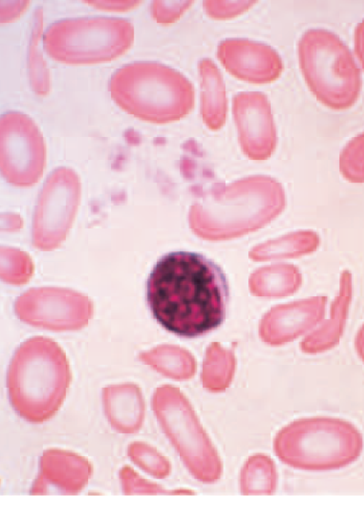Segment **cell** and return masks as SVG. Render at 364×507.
I'll use <instances>...</instances> for the list:
<instances>
[{
	"instance_id": "obj_4",
	"label": "cell",
	"mask_w": 364,
	"mask_h": 507,
	"mask_svg": "<svg viewBox=\"0 0 364 507\" xmlns=\"http://www.w3.org/2000/svg\"><path fill=\"white\" fill-rule=\"evenodd\" d=\"M304 78L314 95L326 106L342 109L351 106L360 89V75L351 52L333 32L306 31L298 42Z\"/></svg>"
},
{
	"instance_id": "obj_3",
	"label": "cell",
	"mask_w": 364,
	"mask_h": 507,
	"mask_svg": "<svg viewBox=\"0 0 364 507\" xmlns=\"http://www.w3.org/2000/svg\"><path fill=\"white\" fill-rule=\"evenodd\" d=\"M109 92L127 114L156 123L185 116L195 101L193 86L182 73L154 61H135L116 70Z\"/></svg>"
},
{
	"instance_id": "obj_2",
	"label": "cell",
	"mask_w": 364,
	"mask_h": 507,
	"mask_svg": "<svg viewBox=\"0 0 364 507\" xmlns=\"http://www.w3.org/2000/svg\"><path fill=\"white\" fill-rule=\"evenodd\" d=\"M71 378L69 362L60 346L48 337H31L16 349L9 365V400L22 419L42 423L60 408Z\"/></svg>"
},
{
	"instance_id": "obj_23",
	"label": "cell",
	"mask_w": 364,
	"mask_h": 507,
	"mask_svg": "<svg viewBox=\"0 0 364 507\" xmlns=\"http://www.w3.org/2000/svg\"><path fill=\"white\" fill-rule=\"evenodd\" d=\"M90 6L102 11H127L137 7L141 1H85Z\"/></svg>"
},
{
	"instance_id": "obj_24",
	"label": "cell",
	"mask_w": 364,
	"mask_h": 507,
	"mask_svg": "<svg viewBox=\"0 0 364 507\" xmlns=\"http://www.w3.org/2000/svg\"><path fill=\"white\" fill-rule=\"evenodd\" d=\"M355 50L364 69V19L359 22L354 31Z\"/></svg>"
},
{
	"instance_id": "obj_22",
	"label": "cell",
	"mask_w": 364,
	"mask_h": 507,
	"mask_svg": "<svg viewBox=\"0 0 364 507\" xmlns=\"http://www.w3.org/2000/svg\"><path fill=\"white\" fill-rule=\"evenodd\" d=\"M29 1H0V22L9 23L18 19L27 9Z\"/></svg>"
},
{
	"instance_id": "obj_8",
	"label": "cell",
	"mask_w": 364,
	"mask_h": 507,
	"mask_svg": "<svg viewBox=\"0 0 364 507\" xmlns=\"http://www.w3.org/2000/svg\"><path fill=\"white\" fill-rule=\"evenodd\" d=\"M16 316L34 327L53 331L77 330L92 318V300L77 291L61 288H31L14 303Z\"/></svg>"
},
{
	"instance_id": "obj_14",
	"label": "cell",
	"mask_w": 364,
	"mask_h": 507,
	"mask_svg": "<svg viewBox=\"0 0 364 507\" xmlns=\"http://www.w3.org/2000/svg\"><path fill=\"white\" fill-rule=\"evenodd\" d=\"M198 70L201 79L203 116L208 123L217 125L225 118L228 106L223 76L209 58L199 61Z\"/></svg>"
},
{
	"instance_id": "obj_1",
	"label": "cell",
	"mask_w": 364,
	"mask_h": 507,
	"mask_svg": "<svg viewBox=\"0 0 364 507\" xmlns=\"http://www.w3.org/2000/svg\"><path fill=\"white\" fill-rule=\"evenodd\" d=\"M146 300L154 318L166 330L196 338L223 324L229 288L213 261L196 252L176 251L162 256L153 267Z\"/></svg>"
},
{
	"instance_id": "obj_25",
	"label": "cell",
	"mask_w": 364,
	"mask_h": 507,
	"mask_svg": "<svg viewBox=\"0 0 364 507\" xmlns=\"http://www.w3.org/2000/svg\"><path fill=\"white\" fill-rule=\"evenodd\" d=\"M355 347L360 357L364 361V324L360 327L356 334Z\"/></svg>"
},
{
	"instance_id": "obj_15",
	"label": "cell",
	"mask_w": 364,
	"mask_h": 507,
	"mask_svg": "<svg viewBox=\"0 0 364 507\" xmlns=\"http://www.w3.org/2000/svg\"><path fill=\"white\" fill-rule=\"evenodd\" d=\"M43 9L41 7H38L34 11L33 15L28 50V70L31 89L39 96H46L50 90V70L39 45L43 34Z\"/></svg>"
},
{
	"instance_id": "obj_11",
	"label": "cell",
	"mask_w": 364,
	"mask_h": 507,
	"mask_svg": "<svg viewBox=\"0 0 364 507\" xmlns=\"http://www.w3.org/2000/svg\"><path fill=\"white\" fill-rule=\"evenodd\" d=\"M105 416L115 432L136 433L144 419L145 405L140 388L133 383L111 384L102 388Z\"/></svg>"
},
{
	"instance_id": "obj_12",
	"label": "cell",
	"mask_w": 364,
	"mask_h": 507,
	"mask_svg": "<svg viewBox=\"0 0 364 507\" xmlns=\"http://www.w3.org/2000/svg\"><path fill=\"white\" fill-rule=\"evenodd\" d=\"M233 113L250 148L268 145L271 133V104L260 92H241L232 98Z\"/></svg>"
},
{
	"instance_id": "obj_5",
	"label": "cell",
	"mask_w": 364,
	"mask_h": 507,
	"mask_svg": "<svg viewBox=\"0 0 364 507\" xmlns=\"http://www.w3.org/2000/svg\"><path fill=\"white\" fill-rule=\"evenodd\" d=\"M134 40L130 21L107 16L62 19L50 24L42 37L48 55L67 65L112 61L126 53Z\"/></svg>"
},
{
	"instance_id": "obj_18",
	"label": "cell",
	"mask_w": 364,
	"mask_h": 507,
	"mask_svg": "<svg viewBox=\"0 0 364 507\" xmlns=\"http://www.w3.org/2000/svg\"><path fill=\"white\" fill-rule=\"evenodd\" d=\"M257 1L206 0L203 6L206 13L213 19L232 18L250 9Z\"/></svg>"
},
{
	"instance_id": "obj_20",
	"label": "cell",
	"mask_w": 364,
	"mask_h": 507,
	"mask_svg": "<svg viewBox=\"0 0 364 507\" xmlns=\"http://www.w3.org/2000/svg\"><path fill=\"white\" fill-rule=\"evenodd\" d=\"M119 479L124 495L149 494L155 492V487L129 466H124L119 469Z\"/></svg>"
},
{
	"instance_id": "obj_16",
	"label": "cell",
	"mask_w": 364,
	"mask_h": 507,
	"mask_svg": "<svg viewBox=\"0 0 364 507\" xmlns=\"http://www.w3.org/2000/svg\"><path fill=\"white\" fill-rule=\"evenodd\" d=\"M33 263L23 251L13 248L1 249L0 276L9 284L27 283L33 274Z\"/></svg>"
},
{
	"instance_id": "obj_7",
	"label": "cell",
	"mask_w": 364,
	"mask_h": 507,
	"mask_svg": "<svg viewBox=\"0 0 364 507\" xmlns=\"http://www.w3.org/2000/svg\"><path fill=\"white\" fill-rule=\"evenodd\" d=\"M80 185L68 168L55 169L48 178L37 202L32 241L41 251L58 247L65 239L77 210Z\"/></svg>"
},
{
	"instance_id": "obj_17",
	"label": "cell",
	"mask_w": 364,
	"mask_h": 507,
	"mask_svg": "<svg viewBox=\"0 0 364 507\" xmlns=\"http://www.w3.org/2000/svg\"><path fill=\"white\" fill-rule=\"evenodd\" d=\"M127 454L133 464L145 472L155 476L163 474L162 459L149 445L133 441L127 447Z\"/></svg>"
},
{
	"instance_id": "obj_19",
	"label": "cell",
	"mask_w": 364,
	"mask_h": 507,
	"mask_svg": "<svg viewBox=\"0 0 364 507\" xmlns=\"http://www.w3.org/2000/svg\"><path fill=\"white\" fill-rule=\"evenodd\" d=\"M193 1H152L150 11L157 23L167 25L174 23L187 11Z\"/></svg>"
},
{
	"instance_id": "obj_10",
	"label": "cell",
	"mask_w": 364,
	"mask_h": 507,
	"mask_svg": "<svg viewBox=\"0 0 364 507\" xmlns=\"http://www.w3.org/2000/svg\"><path fill=\"white\" fill-rule=\"evenodd\" d=\"M92 471L91 462L82 455L63 449H46L40 457L38 472L30 493L77 495L87 486Z\"/></svg>"
},
{
	"instance_id": "obj_9",
	"label": "cell",
	"mask_w": 364,
	"mask_h": 507,
	"mask_svg": "<svg viewBox=\"0 0 364 507\" xmlns=\"http://www.w3.org/2000/svg\"><path fill=\"white\" fill-rule=\"evenodd\" d=\"M222 65L234 77L255 84L276 80L283 70L279 54L265 43L246 38H227L217 49Z\"/></svg>"
},
{
	"instance_id": "obj_13",
	"label": "cell",
	"mask_w": 364,
	"mask_h": 507,
	"mask_svg": "<svg viewBox=\"0 0 364 507\" xmlns=\"http://www.w3.org/2000/svg\"><path fill=\"white\" fill-rule=\"evenodd\" d=\"M352 291L351 275L345 271L341 276L339 293L331 305L330 318L308 336L304 342L309 352L326 351L338 342L348 317Z\"/></svg>"
},
{
	"instance_id": "obj_6",
	"label": "cell",
	"mask_w": 364,
	"mask_h": 507,
	"mask_svg": "<svg viewBox=\"0 0 364 507\" xmlns=\"http://www.w3.org/2000/svg\"><path fill=\"white\" fill-rule=\"evenodd\" d=\"M46 151L43 135L27 114L9 111L0 118V165L10 183L35 184L43 174Z\"/></svg>"
},
{
	"instance_id": "obj_21",
	"label": "cell",
	"mask_w": 364,
	"mask_h": 507,
	"mask_svg": "<svg viewBox=\"0 0 364 507\" xmlns=\"http://www.w3.org/2000/svg\"><path fill=\"white\" fill-rule=\"evenodd\" d=\"M342 163L348 165L364 168V133L352 140L342 153Z\"/></svg>"
}]
</instances>
